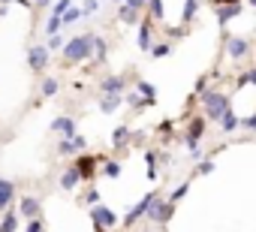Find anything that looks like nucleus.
<instances>
[{
	"instance_id": "nucleus-1",
	"label": "nucleus",
	"mask_w": 256,
	"mask_h": 232,
	"mask_svg": "<svg viewBox=\"0 0 256 232\" xmlns=\"http://www.w3.org/2000/svg\"><path fill=\"white\" fill-rule=\"evenodd\" d=\"M199 102H202V118L205 121H220L223 114L232 108V100H229V94H223V90H202L199 94Z\"/></svg>"
},
{
	"instance_id": "nucleus-2",
	"label": "nucleus",
	"mask_w": 256,
	"mask_h": 232,
	"mask_svg": "<svg viewBox=\"0 0 256 232\" xmlns=\"http://www.w3.org/2000/svg\"><path fill=\"white\" fill-rule=\"evenodd\" d=\"M90 52H94V34H82V36H72L64 42L60 54L66 64H84L90 60Z\"/></svg>"
},
{
	"instance_id": "nucleus-3",
	"label": "nucleus",
	"mask_w": 256,
	"mask_h": 232,
	"mask_svg": "<svg viewBox=\"0 0 256 232\" xmlns=\"http://www.w3.org/2000/svg\"><path fill=\"white\" fill-rule=\"evenodd\" d=\"M100 163H102V157H100V154H88V151H82V154H76L72 169L78 172V178H82V181H94V178H96V172H100Z\"/></svg>"
},
{
	"instance_id": "nucleus-4",
	"label": "nucleus",
	"mask_w": 256,
	"mask_h": 232,
	"mask_svg": "<svg viewBox=\"0 0 256 232\" xmlns=\"http://www.w3.org/2000/svg\"><path fill=\"white\" fill-rule=\"evenodd\" d=\"M172 214H175V205L157 193V199L151 202V208H148V214H145V217H148L151 223H157V226H166V223L172 220Z\"/></svg>"
},
{
	"instance_id": "nucleus-5",
	"label": "nucleus",
	"mask_w": 256,
	"mask_h": 232,
	"mask_svg": "<svg viewBox=\"0 0 256 232\" xmlns=\"http://www.w3.org/2000/svg\"><path fill=\"white\" fill-rule=\"evenodd\" d=\"M154 199H157V190H151V193H145V196H142V199H139V202H136V205L130 208V211H126V214H124V220H120V226H136V223H139V220H142V217L148 214V208H151V202H154Z\"/></svg>"
},
{
	"instance_id": "nucleus-6",
	"label": "nucleus",
	"mask_w": 256,
	"mask_h": 232,
	"mask_svg": "<svg viewBox=\"0 0 256 232\" xmlns=\"http://www.w3.org/2000/svg\"><path fill=\"white\" fill-rule=\"evenodd\" d=\"M90 220H94V226H102V229H114L118 223H120V217L108 208V205H90Z\"/></svg>"
},
{
	"instance_id": "nucleus-7",
	"label": "nucleus",
	"mask_w": 256,
	"mask_h": 232,
	"mask_svg": "<svg viewBox=\"0 0 256 232\" xmlns=\"http://www.w3.org/2000/svg\"><path fill=\"white\" fill-rule=\"evenodd\" d=\"M48 48L46 46H28V66L36 72V76H42L46 70H48Z\"/></svg>"
},
{
	"instance_id": "nucleus-8",
	"label": "nucleus",
	"mask_w": 256,
	"mask_h": 232,
	"mask_svg": "<svg viewBox=\"0 0 256 232\" xmlns=\"http://www.w3.org/2000/svg\"><path fill=\"white\" fill-rule=\"evenodd\" d=\"M82 151H88V139H84L82 133H76V136L58 142V154H60V157H76V154H82Z\"/></svg>"
},
{
	"instance_id": "nucleus-9",
	"label": "nucleus",
	"mask_w": 256,
	"mask_h": 232,
	"mask_svg": "<svg viewBox=\"0 0 256 232\" xmlns=\"http://www.w3.org/2000/svg\"><path fill=\"white\" fill-rule=\"evenodd\" d=\"M16 211H18V217H42V202L36 199V196H22V199H16Z\"/></svg>"
},
{
	"instance_id": "nucleus-10",
	"label": "nucleus",
	"mask_w": 256,
	"mask_h": 232,
	"mask_svg": "<svg viewBox=\"0 0 256 232\" xmlns=\"http://www.w3.org/2000/svg\"><path fill=\"white\" fill-rule=\"evenodd\" d=\"M52 133H60V139H70V136L78 133V124H76V118H70V114H58L52 121Z\"/></svg>"
},
{
	"instance_id": "nucleus-11",
	"label": "nucleus",
	"mask_w": 256,
	"mask_h": 232,
	"mask_svg": "<svg viewBox=\"0 0 256 232\" xmlns=\"http://www.w3.org/2000/svg\"><path fill=\"white\" fill-rule=\"evenodd\" d=\"M226 54H229L232 60H241V58L250 54V42H247L244 36H229V40H226Z\"/></svg>"
},
{
	"instance_id": "nucleus-12",
	"label": "nucleus",
	"mask_w": 256,
	"mask_h": 232,
	"mask_svg": "<svg viewBox=\"0 0 256 232\" xmlns=\"http://www.w3.org/2000/svg\"><path fill=\"white\" fill-rule=\"evenodd\" d=\"M16 199H18V193H16V184H12L10 178H0V211L12 208V205H16Z\"/></svg>"
},
{
	"instance_id": "nucleus-13",
	"label": "nucleus",
	"mask_w": 256,
	"mask_h": 232,
	"mask_svg": "<svg viewBox=\"0 0 256 232\" xmlns=\"http://www.w3.org/2000/svg\"><path fill=\"white\" fill-rule=\"evenodd\" d=\"M151 46H154V22L145 16L139 22V48L142 52H151Z\"/></svg>"
},
{
	"instance_id": "nucleus-14",
	"label": "nucleus",
	"mask_w": 256,
	"mask_h": 232,
	"mask_svg": "<svg viewBox=\"0 0 256 232\" xmlns=\"http://www.w3.org/2000/svg\"><path fill=\"white\" fill-rule=\"evenodd\" d=\"M130 142H133V130L126 127V124H120V127H114V130H112V148H114V151L126 148Z\"/></svg>"
},
{
	"instance_id": "nucleus-15",
	"label": "nucleus",
	"mask_w": 256,
	"mask_h": 232,
	"mask_svg": "<svg viewBox=\"0 0 256 232\" xmlns=\"http://www.w3.org/2000/svg\"><path fill=\"white\" fill-rule=\"evenodd\" d=\"M100 90H102V94H124V90H126V78H124V76H106V78L100 82Z\"/></svg>"
},
{
	"instance_id": "nucleus-16",
	"label": "nucleus",
	"mask_w": 256,
	"mask_h": 232,
	"mask_svg": "<svg viewBox=\"0 0 256 232\" xmlns=\"http://www.w3.org/2000/svg\"><path fill=\"white\" fill-rule=\"evenodd\" d=\"M120 106H124V94H102L100 96V112H106V114L118 112Z\"/></svg>"
},
{
	"instance_id": "nucleus-17",
	"label": "nucleus",
	"mask_w": 256,
	"mask_h": 232,
	"mask_svg": "<svg viewBox=\"0 0 256 232\" xmlns=\"http://www.w3.org/2000/svg\"><path fill=\"white\" fill-rule=\"evenodd\" d=\"M136 94L145 100V106H154V102H157V88H154L151 82H145V78L136 82Z\"/></svg>"
},
{
	"instance_id": "nucleus-18",
	"label": "nucleus",
	"mask_w": 256,
	"mask_h": 232,
	"mask_svg": "<svg viewBox=\"0 0 256 232\" xmlns=\"http://www.w3.org/2000/svg\"><path fill=\"white\" fill-rule=\"evenodd\" d=\"M82 184V178H78V172L72 169V166H66L64 172H60V190H66V193H72L76 187Z\"/></svg>"
},
{
	"instance_id": "nucleus-19",
	"label": "nucleus",
	"mask_w": 256,
	"mask_h": 232,
	"mask_svg": "<svg viewBox=\"0 0 256 232\" xmlns=\"http://www.w3.org/2000/svg\"><path fill=\"white\" fill-rule=\"evenodd\" d=\"M18 223H22V217H18L16 205H12V208H6V211H4V220H0V232H16V229H18Z\"/></svg>"
},
{
	"instance_id": "nucleus-20",
	"label": "nucleus",
	"mask_w": 256,
	"mask_h": 232,
	"mask_svg": "<svg viewBox=\"0 0 256 232\" xmlns=\"http://www.w3.org/2000/svg\"><path fill=\"white\" fill-rule=\"evenodd\" d=\"M118 22H120V24H139V22H142V12L130 10L126 4H118Z\"/></svg>"
},
{
	"instance_id": "nucleus-21",
	"label": "nucleus",
	"mask_w": 256,
	"mask_h": 232,
	"mask_svg": "<svg viewBox=\"0 0 256 232\" xmlns=\"http://www.w3.org/2000/svg\"><path fill=\"white\" fill-rule=\"evenodd\" d=\"M106 58H108V42H106L102 36H94V52H90V60H94V64H106Z\"/></svg>"
},
{
	"instance_id": "nucleus-22",
	"label": "nucleus",
	"mask_w": 256,
	"mask_h": 232,
	"mask_svg": "<svg viewBox=\"0 0 256 232\" xmlns=\"http://www.w3.org/2000/svg\"><path fill=\"white\" fill-rule=\"evenodd\" d=\"M217 10V24H229L235 16H241V4H235V6H214Z\"/></svg>"
},
{
	"instance_id": "nucleus-23",
	"label": "nucleus",
	"mask_w": 256,
	"mask_h": 232,
	"mask_svg": "<svg viewBox=\"0 0 256 232\" xmlns=\"http://www.w3.org/2000/svg\"><path fill=\"white\" fill-rule=\"evenodd\" d=\"M58 90H60V78L46 76V78H42V84H40V94H42L46 100H52V96H58Z\"/></svg>"
},
{
	"instance_id": "nucleus-24",
	"label": "nucleus",
	"mask_w": 256,
	"mask_h": 232,
	"mask_svg": "<svg viewBox=\"0 0 256 232\" xmlns=\"http://www.w3.org/2000/svg\"><path fill=\"white\" fill-rule=\"evenodd\" d=\"M196 12H199V0H184V10H181V24H184V28H190V24H193V18H196Z\"/></svg>"
},
{
	"instance_id": "nucleus-25",
	"label": "nucleus",
	"mask_w": 256,
	"mask_h": 232,
	"mask_svg": "<svg viewBox=\"0 0 256 232\" xmlns=\"http://www.w3.org/2000/svg\"><path fill=\"white\" fill-rule=\"evenodd\" d=\"M172 48H175V42H169V40H166V42H154L148 54H151L154 60H163V58H169V54H172Z\"/></svg>"
},
{
	"instance_id": "nucleus-26",
	"label": "nucleus",
	"mask_w": 256,
	"mask_h": 232,
	"mask_svg": "<svg viewBox=\"0 0 256 232\" xmlns=\"http://www.w3.org/2000/svg\"><path fill=\"white\" fill-rule=\"evenodd\" d=\"M238 121H241V118H238V114L229 108V112L223 114V118H220L217 124H220V130H223V133H235V130H238Z\"/></svg>"
},
{
	"instance_id": "nucleus-27",
	"label": "nucleus",
	"mask_w": 256,
	"mask_h": 232,
	"mask_svg": "<svg viewBox=\"0 0 256 232\" xmlns=\"http://www.w3.org/2000/svg\"><path fill=\"white\" fill-rule=\"evenodd\" d=\"M145 12H148V18H151L154 24H157V22H163V16H166V10H163V0H148Z\"/></svg>"
},
{
	"instance_id": "nucleus-28",
	"label": "nucleus",
	"mask_w": 256,
	"mask_h": 232,
	"mask_svg": "<svg viewBox=\"0 0 256 232\" xmlns=\"http://www.w3.org/2000/svg\"><path fill=\"white\" fill-rule=\"evenodd\" d=\"M100 175H106V178H120V163L118 160H102L100 163Z\"/></svg>"
},
{
	"instance_id": "nucleus-29",
	"label": "nucleus",
	"mask_w": 256,
	"mask_h": 232,
	"mask_svg": "<svg viewBox=\"0 0 256 232\" xmlns=\"http://www.w3.org/2000/svg\"><path fill=\"white\" fill-rule=\"evenodd\" d=\"M235 84H238V88H247V84H253V88H256V66H250V70H244V72H238V78H235Z\"/></svg>"
},
{
	"instance_id": "nucleus-30",
	"label": "nucleus",
	"mask_w": 256,
	"mask_h": 232,
	"mask_svg": "<svg viewBox=\"0 0 256 232\" xmlns=\"http://www.w3.org/2000/svg\"><path fill=\"white\" fill-rule=\"evenodd\" d=\"M78 18H82V10H78V6H70V10L60 16V28H70V24H76Z\"/></svg>"
},
{
	"instance_id": "nucleus-31",
	"label": "nucleus",
	"mask_w": 256,
	"mask_h": 232,
	"mask_svg": "<svg viewBox=\"0 0 256 232\" xmlns=\"http://www.w3.org/2000/svg\"><path fill=\"white\" fill-rule=\"evenodd\" d=\"M124 102L130 106V108H145V100H142L136 90H124Z\"/></svg>"
},
{
	"instance_id": "nucleus-32",
	"label": "nucleus",
	"mask_w": 256,
	"mask_h": 232,
	"mask_svg": "<svg viewBox=\"0 0 256 232\" xmlns=\"http://www.w3.org/2000/svg\"><path fill=\"white\" fill-rule=\"evenodd\" d=\"M145 163H148V178L157 181V151H145Z\"/></svg>"
},
{
	"instance_id": "nucleus-33",
	"label": "nucleus",
	"mask_w": 256,
	"mask_h": 232,
	"mask_svg": "<svg viewBox=\"0 0 256 232\" xmlns=\"http://www.w3.org/2000/svg\"><path fill=\"white\" fill-rule=\"evenodd\" d=\"M187 190H190V181H184V184H178V187H175V190L169 193V202H172V205H178V202H181V199L187 196Z\"/></svg>"
},
{
	"instance_id": "nucleus-34",
	"label": "nucleus",
	"mask_w": 256,
	"mask_h": 232,
	"mask_svg": "<svg viewBox=\"0 0 256 232\" xmlns=\"http://www.w3.org/2000/svg\"><path fill=\"white\" fill-rule=\"evenodd\" d=\"M64 42H66V40H64V34H52V36H48V42H46L48 54H52V52H60V48H64Z\"/></svg>"
},
{
	"instance_id": "nucleus-35",
	"label": "nucleus",
	"mask_w": 256,
	"mask_h": 232,
	"mask_svg": "<svg viewBox=\"0 0 256 232\" xmlns=\"http://www.w3.org/2000/svg\"><path fill=\"white\" fill-rule=\"evenodd\" d=\"M100 202H102V196H100V190H96V187H90V190L82 196V205H88V208H90V205H100Z\"/></svg>"
},
{
	"instance_id": "nucleus-36",
	"label": "nucleus",
	"mask_w": 256,
	"mask_h": 232,
	"mask_svg": "<svg viewBox=\"0 0 256 232\" xmlns=\"http://www.w3.org/2000/svg\"><path fill=\"white\" fill-rule=\"evenodd\" d=\"M211 172H214V160L202 157V160L196 163V172H193V175H211Z\"/></svg>"
},
{
	"instance_id": "nucleus-37",
	"label": "nucleus",
	"mask_w": 256,
	"mask_h": 232,
	"mask_svg": "<svg viewBox=\"0 0 256 232\" xmlns=\"http://www.w3.org/2000/svg\"><path fill=\"white\" fill-rule=\"evenodd\" d=\"M24 232H46V220L42 217H30L24 223Z\"/></svg>"
},
{
	"instance_id": "nucleus-38",
	"label": "nucleus",
	"mask_w": 256,
	"mask_h": 232,
	"mask_svg": "<svg viewBox=\"0 0 256 232\" xmlns=\"http://www.w3.org/2000/svg\"><path fill=\"white\" fill-rule=\"evenodd\" d=\"M70 6H72V0H54V4H52V16H58V18H60Z\"/></svg>"
},
{
	"instance_id": "nucleus-39",
	"label": "nucleus",
	"mask_w": 256,
	"mask_h": 232,
	"mask_svg": "<svg viewBox=\"0 0 256 232\" xmlns=\"http://www.w3.org/2000/svg\"><path fill=\"white\" fill-rule=\"evenodd\" d=\"M238 130H247V133H256V112L250 114V118H241V121H238Z\"/></svg>"
},
{
	"instance_id": "nucleus-40",
	"label": "nucleus",
	"mask_w": 256,
	"mask_h": 232,
	"mask_svg": "<svg viewBox=\"0 0 256 232\" xmlns=\"http://www.w3.org/2000/svg\"><path fill=\"white\" fill-rule=\"evenodd\" d=\"M46 34L52 36V34H60V18L58 16H48V22H46Z\"/></svg>"
},
{
	"instance_id": "nucleus-41",
	"label": "nucleus",
	"mask_w": 256,
	"mask_h": 232,
	"mask_svg": "<svg viewBox=\"0 0 256 232\" xmlns=\"http://www.w3.org/2000/svg\"><path fill=\"white\" fill-rule=\"evenodd\" d=\"M78 10H82V16H94L100 10V0H84V6H78Z\"/></svg>"
},
{
	"instance_id": "nucleus-42",
	"label": "nucleus",
	"mask_w": 256,
	"mask_h": 232,
	"mask_svg": "<svg viewBox=\"0 0 256 232\" xmlns=\"http://www.w3.org/2000/svg\"><path fill=\"white\" fill-rule=\"evenodd\" d=\"M166 34H169V42H172V40H181V36L187 34V28H184V24H181V28H166Z\"/></svg>"
},
{
	"instance_id": "nucleus-43",
	"label": "nucleus",
	"mask_w": 256,
	"mask_h": 232,
	"mask_svg": "<svg viewBox=\"0 0 256 232\" xmlns=\"http://www.w3.org/2000/svg\"><path fill=\"white\" fill-rule=\"evenodd\" d=\"M172 130H175V121H160L157 124V133H163V136H172Z\"/></svg>"
},
{
	"instance_id": "nucleus-44",
	"label": "nucleus",
	"mask_w": 256,
	"mask_h": 232,
	"mask_svg": "<svg viewBox=\"0 0 256 232\" xmlns=\"http://www.w3.org/2000/svg\"><path fill=\"white\" fill-rule=\"evenodd\" d=\"M130 10H136V12H145V6H148V0H124Z\"/></svg>"
},
{
	"instance_id": "nucleus-45",
	"label": "nucleus",
	"mask_w": 256,
	"mask_h": 232,
	"mask_svg": "<svg viewBox=\"0 0 256 232\" xmlns=\"http://www.w3.org/2000/svg\"><path fill=\"white\" fill-rule=\"evenodd\" d=\"M202 90H208V76H202V78H199V82H196V90H193V94H196V96H199V94H202Z\"/></svg>"
},
{
	"instance_id": "nucleus-46",
	"label": "nucleus",
	"mask_w": 256,
	"mask_h": 232,
	"mask_svg": "<svg viewBox=\"0 0 256 232\" xmlns=\"http://www.w3.org/2000/svg\"><path fill=\"white\" fill-rule=\"evenodd\" d=\"M241 0H211V6H235Z\"/></svg>"
},
{
	"instance_id": "nucleus-47",
	"label": "nucleus",
	"mask_w": 256,
	"mask_h": 232,
	"mask_svg": "<svg viewBox=\"0 0 256 232\" xmlns=\"http://www.w3.org/2000/svg\"><path fill=\"white\" fill-rule=\"evenodd\" d=\"M30 4H34L36 10H46V6H52V0H30Z\"/></svg>"
},
{
	"instance_id": "nucleus-48",
	"label": "nucleus",
	"mask_w": 256,
	"mask_h": 232,
	"mask_svg": "<svg viewBox=\"0 0 256 232\" xmlns=\"http://www.w3.org/2000/svg\"><path fill=\"white\" fill-rule=\"evenodd\" d=\"M94 232H108V229H102V226H94Z\"/></svg>"
},
{
	"instance_id": "nucleus-49",
	"label": "nucleus",
	"mask_w": 256,
	"mask_h": 232,
	"mask_svg": "<svg viewBox=\"0 0 256 232\" xmlns=\"http://www.w3.org/2000/svg\"><path fill=\"white\" fill-rule=\"evenodd\" d=\"M247 4H250V6H253V10H256V0H247Z\"/></svg>"
},
{
	"instance_id": "nucleus-50",
	"label": "nucleus",
	"mask_w": 256,
	"mask_h": 232,
	"mask_svg": "<svg viewBox=\"0 0 256 232\" xmlns=\"http://www.w3.org/2000/svg\"><path fill=\"white\" fill-rule=\"evenodd\" d=\"M114 4H124V0H114Z\"/></svg>"
}]
</instances>
